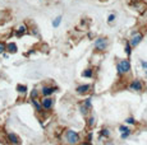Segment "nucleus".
Returning a JSON list of instances; mask_svg holds the SVG:
<instances>
[{"label":"nucleus","instance_id":"0eeeda50","mask_svg":"<svg viewBox=\"0 0 147 145\" xmlns=\"http://www.w3.org/2000/svg\"><path fill=\"white\" fill-rule=\"evenodd\" d=\"M27 32H28V27L26 26V24H19V26L16 28V31H14V33H16L17 37H22V36L26 35Z\"/></svg>","mask_w":147,"mask_h":145},{"label":"nucleus","instance_id":"dca6fc26","mask_svg":"<svg viewBox=\"0 0 147 145\" xmlns=\"http://www.w3.org/2000/svg\"><path fill=\"white\" fill-rule=\"evenodd\" d=\"M38 94H40V93H38V90H37V89H32V90H31V94H30V98L31 99H32V98H38Z\"/></svg>","mask_w":147,"mask_h":145},{"label":"nucleus","instance_id":"412c9836","mask_svg":"<svg viewBox=\"0 0 147 145\" xmlns=\"http://www.w3.org/2000/svg\"><path fill=\"white\" fill-rule=\"evenodd\" d=\"M131 52H132V46L129 43H127V46H125V54L127 55H131Z\"/></svg>","mask_w":147,"mask_h":145},{"label":"nucleus","instance_id":"f03ea898","mask_svg":"<svg viewBox=\"0 0 147 145\" xmlns=\"http://www.w3.org/2000/svg\"><path fill=\"white\" fill-rule=\"evenodd\" d=\"M117 69H118V74L119 75L127 74V72L131 71V63L128 60H120L119 64L117 65Z\"/></svg>","mask_w":147,"mask_h":145},{"label":"nucleus","instance_id":"423d86ee","mask_svg":"<svg viewBox=\"0 0 147 145\" xmlns=\"http://www.w3.org/2000/svg\"><path fill=\"white\" fill-rule=\"evenodd\" d=\"M142 38H143V35L142 33H140V32H136L133 36L131 37V40H129V45H131L132 47H136L138 43L142 41Z\"/></svg>","mask_w":147,"mask_h":145},{"label":"nucleus","instance_id":"b1692460","mask_svg":"<svg viewBox=\"0 0 147 145\" xmlns=\"http://www.w3.org/2000/svg\"><path fill=\"white\" fill-rule=\"evenodd\" d=\"M84 106H86L87 108H91V98H88V99L84 101Z\"/></svg>","mask_w":147,"mask_h":145},{"label":"nucleus","instance_id":"bb28decb","mask_svg":"<svg viewBox=\"0 0 147 145\" xmlns=\"http://www.w3.org/2000/svg\"><path fill=\"white\" fill-rule=\"evenodd\" d=\"M119 130L121 131V132H124V131H127V130H129V129H128L127 126H120V127H119Z\"/></svg>","mask_w":147,"mask_h":145},{"label":"nucleus","instance_id":"f8f14e48","mask_svg":"<svg viewBox=\"0 0 147 145\" xmlns=\"http://www.w3.org/2000/svg\"><path fill=\"white\" fill-rule=\"evenodd\" d=\"M91 89V85H88V84H84V85H78L77 87V93L78 94H84V93H87V92Z\"/></svg>","mask_w":147,"mask_h":145},{"label":"nucleus","instance_id":"6ab92c4d","mask_svg":"<svg viewBox=\"0 0 147 145\" xmlns=\"http://www.w3.org/2000/svg\"><path fill=\"white\" fill-rule=\"evenodd\" d=\"M5 52V42L0 41V55H3Z\"/></svg>","mask_w":147,"mask_h":145},{"label":"nucleus","instance_id":"7ed1b4c3","mask_svg":"<svg viewBox=\"0 0 147 145\" xmlns=\"http://www.w3.org/2000/svg\"><path fill=\"white\" fill-rule=\"evenodd\" d=\"M107 47V38L105 37H98L96 38L95 41V49L98 50V51H104Z\"/></svg>","mask_w":147,"mask_h":145},{"label":"nucleus","instance_id":"393cba45","mask_svg":"<svg viewBox=\"0 0 147 145\" xmlns=\"http://www.w3.org/2000/svg\"><path fill=\"white\" fill-rule=\"evenodd\" d=\"M94 124H95V118H94V117H90V118H88V126L90 127L94 126Z\"/></svg>","mask_w":147,"mask_h":145},{"label":"nucleus","instance_id":"cd10ccee","mask_svg":"<svg viewBox=\"0 0 147 145\" xmlns=\"http://www.w3.org/2000/svg\"><path fill=\"white\" fill-rule=\"evenodd\" d=\"M81 145H91V144H90L88 141H86V143H83V144H81Z\"/></svg>","mask_w":147,"mask_h":145},{"label":"nucleus","instance_id":"4be33fe9","mask_svg":"<svg viewBox=\"0 0 147 145\" xmlns=\"http://www.w3.org/2000/svg\"><path fill=\"white\" fill-rule=\"evenodd\" d=\"M125 122H127V124H129V125H134L136 124V121H134L133 117H128V118L125 120Z\"/></svg>","mask_w":147,"mask_h":145},{"label":"nucleus","instance_id":"1a4fd4ad","mask_svg":"<svg viewBox=\"0 0 147 145\" xmlns=\"http://www.w3.org/2000/svg\"><path fill=\"white\" fill-rule=\"evenodd\" d=\"M129 88H131V90H134V92H141L143 89V85L142 83H141V80L136 79L133 82L131 83V85H129Z\"/></svg>","mask_w":147,"mask_h":145},{"label":"nucleus","instance_id":"20e7f679","mask_svg":"<svg viewBox=\"0 0 147 145\" xmlns=\"http://www.w3.org/2000/svg\"><path fill=\"white\" fill-rule=\"evenodd\" d=\"M7 144H10V145H19L21 144V139L17 134L14 132H8L7 134Z\"/></svg>","mask_w":147,"mask_h":145},{"label":"nucleus","instance_id":"6e6552de","mask_svg":"<svg viewBox=\"0 0 147 145\" xmlns=\"http://www.w3.org/2000/svg\"><path fill=\"white\" fill-rule=\"evenodd\" d=\"M58 90V88H55V87H42L41 89V93H42V96L44 97H50L53 93H55V92Z\"/></svg>","mask_w":147,"mask_h":145},{"label":"nucleus","instance_id":"ddd939ff","mask_svg":"<svg viewBox=\"0 0 147 145\" xmlns=\"http://www.w3.org/2000/svg\"><path fill=\"white\" fill-rule=\"evenodd\" d=\"M17 92H18L21 96H24V94L27 93V85L18 84V85H17Z\"/></svg>","mask_w":147,"mask_h":145},{"label":"nucleus","instance_id":"a211bd4d","mask_svg":"<svg viewBox=\"0 0 147 145\" xmlns=\"http://www.w3.org/2000/svg\"><path fill=\"white\" fill-rule=\"evenodd\" d=\"M81 113L83 116H87V113H88V108H87L86 106H82L81 107Z\"/></svg>","mask_w":147,"mask_h":145},{"label":"nucleus","instance_id":"4468645a","mask_svg":"<svg viewBox=\"0 0 147 145\" xmlns=\"http://www.w3.org/2000/svg\"><path fill=\"white\" fill-rule=\"evenodd\" d=\"M60 23H61V15H59L53 21V27L54 28H58V27L60 26Z\"/></svg>","mask_w":147,"mask_h":145},{"label":"nucleus","instance_id":"f3484780","mask_svg":"<svg viewBox=\"0 0 147 145\" xmlns=\"http://www.w3.org/2000/svg\"><path fill=\"white\" fill-rule=\"evenodd\" d=\"M101 136H105V138H107V136L110 135V130H107V129H102L101 130Z\"/></svg>","mask_w":147,"mask_h":145},{"label":"nucleus","instance_id":"5701e85b","mask_svg":"<svg viewBox=\"0 0 147 145\" xmlns=\"http://www.w3.org/2000/svg\"><path fill=\"white\" fill-rule=\"evenodd\" d=\"M114 21H115V14L113 13V14H110L109 17H107V22H109V23H111V22H114Z\"/></svg>","mask_w":147,"mask_h":145},{"label":"nucleus","instance_id":"39448f33","mask_svg":"<svg viewBox=\"0 0 147 145\" xmlns=\"http://www.w3.org/2000/svg\"><path fill=\"white\" fill-rule=\"evenodd\" d=\"M40 102H41V106H42V110L49 111V110H51V108H53L54 99L50 98V97H44Z\"/></svg>","mask_w":147,"mask_h":145},{"label":"nucleus","instance_id":"f257e3e1","mask_svg":"<svg viewBox=\"0 0 147 145\" xmlns=\"http://www.w3.org/2000/svg\"><path fill=\"white\" fill-rule=\"evenodd\" d=\"M65 141L69 145H76L80 141V135L73 130H68L65 132Z\"/></svg>","mask_w":147,"mask_h":145},{"label":"nucleus","instance_id":"9b49d317","mask_svg":"<svg viewBox=\"0 0 147 145\" xmlns=\"http://www.w3.org/2000/svg\"><path fill=\"white\" fill-rule=\"evenodd\" d=\"M31 103L33 104L36 112H37V113H41L42 112V106H41V102L38 101V98H32V99H31Z\"/></svg>","mask_w":147,"mask_h":145},{"label":"nucleus","instance_id":"2eb2a0df","mask_svg":"<svg viewBox=\"0 0 147 145\" xmlns=\"http://www.w3.org/2000/svg\"><path fill=\"white\" fill-rule=\"evenodd\" d=\"M92 75H94V71H92V69H86V70L82 72V76H83V78H91Z\"/></svg>","mask_w":147,"mask_h":145},{"label":"nucleus","instance_id":"aec40b11","mask_svg":"<svg viewBox=\"0 0 147 145\" xmlns=\"http://www.w3.org/2000/svg\"><path fill=\"white\" fill-rule=\"evenodd\" d=\"M129 135H131V130L124 131V132H121V139H127Z\"/></svg>","mask_w":147,"mask_h":145},{"label":"nucleus","instance_id":"a878e982","mask_svg":"<svg viewBox=\"0 0 147 145\" xmlns=\"http://www.w3.org/2000/svg\"><path fill=\"white\" fill-rule=\"evenodd\" d=\"M141 65H142V68L143 69H145V70H146V74H147V63H146V61H141Z\"/></svg>","mask_w":147,"mask_h":145},{"label":"nucleus","instance_id":"9d476101","mask_svg":"<svg viewBox=\"0 0 147 145\" xmlns=\"http://www.w3.org/2000/svg\"><path fill=\"white\" fill-rule=\"evenodd\" d=\"M5 51L8 54H16L18 51V46H17L16 42H8L5 43Z\"/></svg>","mask_w":147,"mask_h":145}]
</instances>
